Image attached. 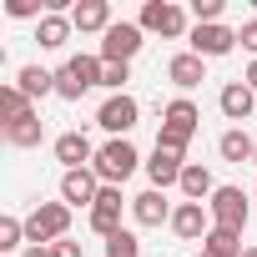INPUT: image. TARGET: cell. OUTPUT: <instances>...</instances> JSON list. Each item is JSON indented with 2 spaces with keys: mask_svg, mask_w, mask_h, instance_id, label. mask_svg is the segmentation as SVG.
<instances>
[{
  "mask_svg": "<svg viewBox=\"0 0 257 257\" xmlns=\"http://www.w3.org/2000/svg\"><path fill=\"white\" fill-rule=\"evenodd\" d=\"M71 232V207L66 202H36V212L26 217V247H51Z\"/></svg>",
  "mask_w": 257,
  "mask_h": 257,
  "instance_id": "cell-1",
  "label": "cell"
},
{
  "mask_svg": "<svg viewBox=\"0 0 257 257\" xmlns=\"http://www.w3.org/2000/svg\"><path fill=\"white\" fill-rule=\"evenodd\" d=\"M101 71H106V61H101V56H71V61L56 71V96L81 101L91 86H101Z\"/></svg>",
  "mask_w": 257,
  "mask_h": 257,
  "instance_id": "cell-2",
  "label": "cell"
},
{
  "mask_svg": "<svg viewBox=\"0 0 257 257\" xmlns=\"http://www.w3.org/2000/svg\"><path fill=\"white\" fill-rule=\"evenodd\" d=\"M91 167H96V177H101L106 187H121L126 177H132V172L142 167V152H137L132 142L121 137V142H106V147L96 152V162H91Z\"/></svg>",
  "mask_w": 257,
  "mask_h": 257,
  "instance_id": "cell-3",
  "label": "cell"
},
{
  "mask_svg": "<svg viewBox=\"0 0 257 257\" xmlns=\"http://www.w3.org/2000/svg\"><path fill=\"white\" fill-rule=\"evenodd\" d=\"M142 36H147L142 21H116V26L101 36V61H121V66H132V56L147 46Z\"/></svg>",
  "mask_w": 257,
  "mask_h": 257,
  "instance_id": "cell-4",
  "label": "cell"
},
{
  "mask_svg": "<svg viewBox=\"0 0 257 257\" xmlns=\"http://www.w3.org/2000/svg\"><path fill=\"white\" fill-rule=\"evenodd\" d=\"M207 212H212V227L242 232V227H247V192H242V187H217L212 202H207Z\"/></svg>",
  "mask_w": 257,
  "mask_h": 257,
  "instance_id": "cell-5",
  "label": "cell"
},
{
  "mask_svg": "<svg viewBox=\"0 0 257 257\" xmlns=\"http://www.w3.org/2000/svg\"><path fill=\"white\" fill-rule=\"evenodd\" d=\"M137 116H142V106H137V96H111L101 111H96V126H101V132H111L116 142L126 137V132H132V126H137Z\"/></svg>",
  "mask_w": 257,
  "mask_h": 257,
  "instance_id": "cell-6",
  "label": "cell"
},
{
  "mask_svg": "<svg viewBox=\"0 0 257 257\" xmlns=\"http://www.w3.org/2000/svg\"><path fill=\"white\" fill-rule=\"evenodd\" d=\"M142 31H157V36H187V11L172 6V0H147V6H142Z\"/></svg>",
  "mask_w": 257,
  "mask_h": 257,
  "instance_id": "cell-7",
  "label": "cell"
},
{
  "mask_svg": "<svg viewBox=\"0 0 257 257\" xmlns=\"http://www.w3.org/2000/svg\"><path fill=\"white\" fill-rule=\"evenodd\" d=\"M101 177H96V167H81V172H66L61 177V197H66V207H96V197H101Z\"/></svg>",
  "mask_w": 257,
  "mask_h": 257,
  "instance_id": "cell-8",
  "label": "cell"
},
{
  "mask_svg": "<svg viewBox=\"0 0 257 257\" xmlns=\"http://www.w3.org/2000/svg\"><path fill=\"white\" fill-rule=\"evenodd\" d=\"M232 46H237V31H227V26H197L192 31V56H202V61H217Z\"/></svg>",
  "mask_w": 257,
  "mask_h": 257,
  "instance_id": "cell-9",
  "label": "cell"
},
{
  "mask_svg": "<svg viewBox=\"0 0 257 257\" xmlns=\"http://www.w3.org/2000/svg\"><path fill=\"white\" fill-rule=\"evenodd\" d=\"M182 172H187L182 152H167V147H157V152H152V162H147V177H152V187H157V192L182 187Z\"/></svg>",
  "mask_w": 257,
  "mask_h": 257,
  "instance_id": "cell-10",
  "label": "cell"
},
{
  "mask_svg": "<svg viewBox=\"0 0 257 257\" xmlns=\"http://www.w3.org/2000/svg\"><path fill=\"white\" fill-rule=\"evenodd\" d=\"M212 212H207V202H182L177 212H172V232L182 237V242H197V237H207L212 232V222H207Z\"/></svg>",
  "mask_w": 257,
  "mask_h": 257,
  "instance_id": "cell-11",
  "label": "cell"
},
{
  "mask_svg": "<svg viewBox=\"0 0 257 257\" xmlns=\"http://www.w3.org/2000/svg\"><path fill=\"white\" fill-rule=\"evenodd\" d=\"M91 232H101V237L121 232V187H101V197L91 207Z\"/></svg>",
  "mask_w": 257,
  "mask_h": 257,
  "instance_id": "cell-12",
  "label": "cell"
},
{
  "mask_svg": "<svg viewBox=\"0 0 257 257\" xmlns=\"http://www.w3.org/2000/svg\"><path fill=\"white\" fill-rule=\"evenodd\" d=\"M167 81H172V86H182V91H192V86H202V81H207V61H202V56H192V51H182V56H172V61H167Z\"/></svg>",
  "mask_w": 257,
  "mask_h": 257,
  "instance_id": "cell-13",
  "label": "cell"
},
{
  "mask_svg": "<svg viewBox=\"0 0 257 257\" xmlns=\"http://www.w3.org/2000/svg\"><path fill=\"white\" fill-rule=\"evenodd\" d=\"M217 106H222V116H227V121H242V116H252V111H257V91H252L247 81H232V86H222Z\"/></svg>",
  "mask_w": 257,
  "mask_h": 257,
  "instance_id": "cell-14",
  "label": "cell"
},
{
  "mask_svg": "<svg viewBox=\"0 0 257 257\" xmlns=\"http://www.w3.org/2000/svg\"><path fill=\"white\" fill-rule=\"evenodd\" d=\"M56 162H66V172H81V167L96 162V152H91V142L81 132H61L56 137Z\"/></svg>",
  "mask_w": 257,
  "mask_h": 257,
  "instance_id": "cell-15",
  "label": "cell"
},
{
  "mask_svg": "<svg viewBox=\"0 0 257 257\" xmlns=\"http://www.w3.org/2000/svg\"><path fill=\"white\" fill-rule=\"evenodd\" d=\"M71 31H76V26H71V16H61V11H46V16L36 21V41H41L46 51H61V46L71 41Z\"/></svg>",
  "mask_w": 257,
  "mask_h": 257,
  "instance_id": "cell-16",
  "label": "cell"
},
{
  "mask_svg": "<svg viewBox=\"0 0 257 257\" xmlns=\"http://www.w3.org/2000/svg\"><path fill=\"white\" fill-rule=\"evenodd\" d=\"M132 217H137L142 227H162V222H172V207H167V197L152 187V192L132 197Z\"/></svg>",
  "mask_w": 257,
  "mask_h": 257,
  "instance_id": "cell-17",
  "label": "cell"
},
{
  "mask_svg": "<svg viewBox=\"0 0 257 257\" xmlns=\"http://www.w3.org/2000/svg\"><path fill=\"white\" fill-rule=\"evenodd\" d=\"M71 26H76V31H101V36H106L116 21H111V6H106V0H81V6L71 11Z\"/></svg>",
  "mask_w": 257,
  "mask_h": 257,
  "instance_id": "cell-18",
  "label": "cell"
},
{
  "mask_svg": "<svg viewBox=\"0 0 257 257\" xmlns=\"http://www.w3.org/2000/svg\"><path fill=\"white\" fill-rule=\"evenodd\" d=\"M182 192H187V202H212L217 182H212V172H207V167L187 162V172H182Z\"/></svg>",
  "mask_w": 257,
  "mask_h": 257,
  "instance_id": "cell-19",
  "label": "cell"
},
{
  "mask_svg": "<svg viewBox=\"0 0 257 257\" xmlns=\"http://www.w3.org/2000/svg\"><path fill=\"white\" fill-rule=\"evenodd\" d=\"M202 252H207V257H242L247 247H242V232H227V227H212V232L202 237Z\"/></svg>",
  "mask_w": 257,
  "mask_h": 257,
  "instance_id": "cell-20",
  "label": "cell"
},
{
  "mask_svg": "<svg viewBox=\"0 0 257 257\" xmlns=\"http://www.w3.org/2000/svg\"><path fill=\"white\" fill-rule=\"evenodd\" d=\"M41 137H46V121H41L36 111L6 126V142H11V147H41Z\"/></svg>",
  "mask_w": 257,
  "mask_h": 257,
  "instance_id": "cell-21",
  "label": "cell"
},
{
  "mask_svg": "<svg viewBox=\"0 0 257 257\" xmlns=\"http://www.w3.org/2000/svg\"><path fill=\"white\" fill-rule=\"evenodd\" d=\"M217 152H222V162H252V152H257V142L242 132V126H232V132H222V142H217Z\"/></svg>",
  "mask_w": 257,
  "mask_h": 257,
  "instance_id": "cell-22",
  "label": "cell"
},
{
  "mask_svg": "<svg viewBox=\"0 0 257 257\" xmlns=\"http://www.w3.org/2000/svg\"><path fill=\"white\" fill-rule=\"evenodd\" d=\"M16 86H21L31 101H41V96H51V91H56V71H46V66H26Z\"/></svg>",
  "mask_w": 257,
  "mask_h": 257,
  "instance_id": "cell-23",
  "label": "cell"
},
{
  "mask_svg": "<svg viewBox=\"0 0 257 257\" xmlns=\"http://www.w3.org/2000/svg\"><path fill=\"white\" fill-rule=\"evenodd\" d=\"M21 116H31V96L21 91V86H0V121H21Z\"/></svg>",
  "mask_w": 257,
  "mask_h": 257,
  "instance_id": "cell-24",
  "label": "cell"
},
{
  "mask_svg": "<svg viewBox=\"0 0 257 257\" xmlns=\"http://www.w3.org/2000/svg\"><path fill=\"white\" fill-rule=\"evenodd\" d=\"M162 121H167V126H182V132H197V121H202V116H197V106H192L187 96H177V101L162 111Z\"/></svg>",
  "mask_w": 257,
  "mask_h": 257,
  "instance_id": "cell-25",
  "label": "cell"
},
{
  "mask_svg": "<svg viewBox=\"0 0 257 257\" xmlns=\"http://www.w3.org/2000/svg\"><path fill=\"white\" fill-rule=\"evenodd\" d=\"M106 257H142V242H137V232H111L106 237Z\"/></svg>",
  "mask_w": 257,
  "mask_h": 257,
  "instance_id": "cell-26",
  "label": "cell"
},
{
  "mask_svg": "<svg viewBox=\"0 0 257 257\" xmlns=\"http://www.w3.org/2000/svg\"><path fill=\"white\" fill-rule=\"evenodd\" d=\"M26 242V222L21 217H0V252H16Z\"/></svg>",
  "mask_w": 257,
  "mask_h": 257,
  "instance_id": "cell-27",
  "label": "cell"
},
{
  "mask_svg": "<svg viewBox=\"0 0 257 257\" xmlns=\"http://www.w3.org/2000/svg\"><path fill=\"white\" fill-rule=\"evenodd\" d=\"M192 137H197V132H182V126H167V121H162L157 147H167V152H187V147H192Z\"/></svg>",
  "mask_w": 257,
  "mask_h": 257,
  "instance_id": "cell-28",
  "label": "cell"
},
{
  "mask_svg": "<svg viewBox=\"0 0 257 257\" xmlns=\"http://www.w3.org/2000/svg\"><path fill=\"white\" fill-rule=\"evenodd\" d=\"M132 81V66H121V61H106V71H101V86H111L116 96H121V86Z\"/></svg>",
  "mask_w": 257,
  "mask_h": 257,
  "instance_id": "cell-29",
  "label": "cell"
},
{
  "mask_svg": "<svg viewBox=\"0 0 257 257\" xmlns=\"http://www.w3.org/2000/svg\"><path fill=\"white\" fill-rule=\"evenodd\" d=\"M6 11L16 21H26V16H41V0H6Z\"/></svg>",
  "mask_w": 257,
  "mask_h": 257,
  "instance_id": "cell-30",
  "label": "cell"
},
{
  "mask_svg": "<svg viewBox=\"0 0 257 257\" xmlns=\"http://www.w3.org/2000/svg\"><path fill=\"white\" fill-rule=\"evenodd\" d=\"M51 252H56V257H81V242H71V237H61V242H51Z\"/></svg>",
  "mask_w": 257,
  "mask_h": 257,
  "instance_id": "cell-31",
  "label": "cell"
},
{
  "mask_svg": "<svg viewBox=\"0 0 257 257\" xmlns=\"http://www.w3.org/2000/svg\"><path fill=\"white\" fill-rule=\"evenodd\" d=\"M237 41H242V46H247V51H252V56H257V21H247V26H242V31H237Z\"/></svg>",
  "mask_w": 257,
  "mask_h": 257,
  "instance_id": "cell-32",
  "label": "cell"
},
{
  "mask_svg": "<svg viewBox=\"0 0 257 257\" xmlns=\"http://www.w3.org/2000/svg\"><path fill=\"white\" fill-rule=\"evenodd\" d=\"M21 257H56V252H51V247H26Z\"/></svg>",
  "mask_w": 257,
  "mask_h": 257,
  "instance_id": "cell-33",
  "label": "cell"
},
{
  "mask_svg": "<svg viewBox=\"0 0 257 257\" xmlns=\"http://www.w3.org/2000/svg\"><path fill=\"white\" fill-rule=\"evenodd\" d=\"M242 81H247V86H252V91H257V61H252V66H247V76H242Z\"/></svg>",
  "mask_w": 257,
  "mask_h": 257,
  "instance_id": "cell-34",
  "label": "cell"
},
{
  "mask_svg": "<svg viewBox=\"0 0 257 257\" xmlns=\"http://www.w3.org/2000/svg\"><path fill=\"white\" fill-rule=\"evenodd\" d=\"M242 257H257V247H247V252H242Z\"/></svg>",
  "mask_w": 257,
  "mask_h": 257,
  "instance_id": "cell-35",
  "label": "cell"
},
{
  "mask_svg": "<svg viewBox=\"0 0 257 257\" xmlns=\"http://www.w3.org/2000/svg\"><path fill=\"white\" fill-rule=\"evenodd\" d=\"M252 167H257V152H252Z\"/></svg>",
  "mask_w": 257,
  "mask_h": 257,
  "instance_id": "cell-36",
  "label": "cell"
},
{
  "mask_svg": "<svg viewBox=\"0 0 257 257\" xmlns=\"http://www.w3.org/2000/svg\"><path fill=\"white\" fill-rule=\"evenodd\" d=\"M197 257H207V252H197Z\"/></svg>",
  "mask_w": 257,
  "mask_h": 257,
  "instance_id": "cell-37",
  "label": "cell"
}]
</instances>
